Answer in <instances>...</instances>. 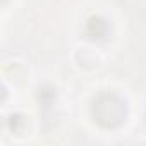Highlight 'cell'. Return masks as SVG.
Listing matches in <instances>:
<instances>
[{"instance_id": "6da1fadb", "label": "cell", "mask_w": 146, "mask_h": 146, "mask_svg": "<svg viewBox=\"0 0 146 146\" xmlns=\"http://www.w3.org/2000/svg\"><path fill=\"white\" fill-rule=\"evenodd\" d=\"M95 120L103 127H115L125 117V107L115 95H103L95 102Z\"/></svg>"}]
</instances>
